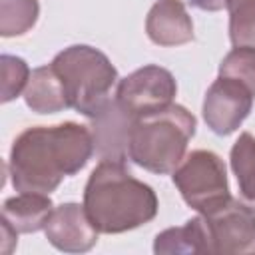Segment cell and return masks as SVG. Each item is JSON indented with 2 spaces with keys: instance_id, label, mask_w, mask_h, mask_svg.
<instances>
[{
  "instance_id": "obj_1",
  "label": "cell",
  "mask_w": 255,
  "mask_h": 255,
  "mask_svg": "<svg viewBox=\"0 0 255 255\" xmlns=\"http://www.w3.org/2000/svg\"><path fill=\"white\" fill-rule=\"evenodd\" d=\"M96 153L92 129L76 122L34 126L10 147L8 173L16 191L52 193L64 177L76 175Z\"/></svg>"
},
{
  "instance_id": "obj_2",
  "label": "cell",
  "mask_w": 255,
  "mask_h": 255,
  "mask_svg": "<svg viewBox=\"0 0 255 255\" xmlns=\"http://www.w3.org/2000/svg\"><path fill=\"white\" fill-rule=\"evenodd\" d=\"M84 207L100 233L118 235L149 223L159 201L153 187L133 177L126 163L100 159L86 181Z\"/></svg>"
},
{
  "instance_id": "obj_3",
  "label": "cell",
  "mask_w": 255,
  "mask_h": 255,
  "mask_svg": "<svg viewBox=\"0 0 255 255\" xmlns=\"http://www.w3.org/2000/svg\"><path fill=\"white\" fill-rule=\"evenodd\" d=\"M195 128V116L179 104L135 118L129 131L128 157L145 171L157 175L173 173L185 157Z\"/></svg>"
},
{
  "instance_id": "obj_4",
  "label": "cell",
  "mask_w": 255,
  "mask_h": 255,
  "mask_svg": "<svg viewBox=\"0 0 255 255\" xmlns=\"http://www.w3.org/2000/svg\"><path fill=\"white\" fill-rule=\"evenodd\" d=\"M58 72L68 106L86 118H96L112 100V88L118 82V70L110 58L88 44L64 48L50 62Z\"/></svg>"
},
{
  "instance_id": "obj_5",
  "label": "cell",
  "mask_w": 255,
  "mask_h": 255,
  "mask_svg": "<svg viewBox=\"0 0 255 255\" xmlns=\"http://www.w3.org/2000/svg\"><path fill=\"white\" fill-rule=\"evenodd\" d=\"M171 181L181 199L201 215L231 199L225 161L211 149L187 153L171 173Z\"/></svg>"
},
{
  "instance_id": "obj_6",
  "label": "cell",
  "mask_w": 255,
  "mask_h": 255,
  "mask_svg": "<svg viewBox=\"0 0 255 255\" xmlns=\"http://www.w3.org/2000/svg\"><path fill=\"white\" fill-rule=\"evenodd\" d=\"M175 94L173 74L157 64H145L118 82L116 102L133 118H141L171 106Z\"/></svg>"
},
{
  "instance_id": "obj_7",
  "label": "cell",
  "mask_w": 255,
  "mask_h": 255,
  "mask_svg": "<svg viewBox=\"0 0 255 255\" xmlns=\"http://www.w3.org/2000/svg\"><path fill=\"white\" fill-rule=\"evenodd\" d=\"M201 217L209 253H255V211L241 199L231 197Z\"/></svg>"
},
{
  "instance_id": "obj_8",
  "label": "cell",
  "mask_w": 255,
  "mask_h": 255,
  "mask_svg": "<svg viewBox=\"0 0 255 255\" xmlns=\"http://www.w3.org/2000/svg\"><path fill=\"white\" fill-rule=\"evenodd\" d=\"M253 98L255 94L237 80L217 76V80L207 88L201 106L207 128L215 135L233 133L251 114Z\"/></svg>"
},
{
  "instance_id": "obj_9",
  "label": "cell",
  "mask_w": 255,
  "mask_h": 255,
  "mask_svg": "<svg viewBox=\"0 0 255 255\" xmlns=\"http://www.w3.org/2000/svg\"><path fill=\"white\" fill-rule=\"evenodd\" d=\"M46 239L64 253H86L98 243V229L86 213L84 203L66 201L54 207L46 227Z\"/></svg>"
},
{
  "instance_id": "obj_10",
  "label": "cell",
  "mask_w": 255,
  "mask_h": 255,
  "mask_svg": "<svg viewBox=\"0 0 255 255\" xmlns=\"http://www.w3.org/2000/svg\"><path fill=\"white\" fill-rule=\"evenodd\" d=\"M133 116L128 114L116 100H112L96 118H92L94 147L100 159L128 161L129 131L133 126Z\"/></svg>"
},
{
  "instance_id": "obj_11",
  "label": "cell",
  "mask_w": 255,
  "mask_h": 255,
  "mask_svg": "<svg viewBox=\"0 0 255 255\" xmlns=\"http://www.w3.org/2000/svg\"><path fill=\"white\" fill-rule=\"evenodd\" d=\"M145 34L155 46H181L193 40V20L181 0H155L145 16Z\"/></svg>"
},
{
  "instance_id": "obj_12",
  "label": "cell",
  "mask_w": 255,
  "mask_h": 255,
  "mask_svg": "<svg viewBox=\"0 0 255 255\" xmlns=\"http://www.w3.org/2000/svg\"><path fill=\"white\" fill-rule=\"evenodd\" d=\"M52 211L54 203L48 193L20 191L2 203V217L18 233H36L44 229Z\"/></svg>"
},
{
  "instance_id": "obj_13",
  "label": "cell",
  "mask_w": 255,
  "mask_h": 255,
  "mask_svg": "<svg viewBox=\"0 0 255 255\" xmlns=\"http://www.w3.org/2000/svg\"><path fill=\"white\" fill-rule=\"evenodd\" d=\"M26 106L36 114H58L68 110V100L64 92V84L54 70L52 64L34 68L24 90Z\"/></svg>"
},
{
  "instance_id": "obj_14",
  "label": "cell",
  "mask_w": 255,
  "mask_h": 255,
  "mask_svg": "<svg viewBox=\"0 0 255 255\" xmlns=\"http://www.w3.org/2000/svg\"><path fill=\"white\" fill-rule=\"evenodd\" d=\"M153 253L157 255H179V253H209L207 231L203 217L197 215L179 227L163 229L155 235Z\"/></svg>"
},
{
  "instance_id": "obj_15",
  "label": "cell",
  "mask_w": 255,
  "mask_h": 255,
  "mask_svg": "<svg viewBox=\"0 0 255 255\" xmlns=\"http://www.w3.org/2000/svg\"><path fill=\"white\" fill-rule=\"evenodd\" d=\"M229 163L237 179L239 199L255 211V137L249 131L239 133L231 151Z\"/></svg>"
},
{
  "instance_id": "obj_16",
  "label": "cell",
  "mask_w": 255,
  "mask_h": 255,
  "mask_svg": "<svg viewBox=\"0 0 255 255\" xmlns=\"http://www.w3.org/2000/svg\"><path fill=\"white\" fill-rule=\"evenodd\" d=\"M40 16L38 0H0V36H24Z\"/></svg>"
},
{
  "instance_id": "obj_17",
  "label": "cell",
  "mask_w": 255,
  "mask_h": 255,
  "mask_svg": "<svg viewBox=\"0 0 255 255\" xmlns=\"http://www.w3.org/2000/svg\"><path fill=\"white\" fill-rule=\"evenodd\" d=\"M229 40L235 46L255 48V0H227Z\"/></svg>"
},
{
  "instance_id": "obj_18",
  "label": "cell",
  "mask_w": 255,
  "mask_h": 255,
  "mask_svg": "<svg viewBox=\"0 0 255 255\" xmlns=\"http://www.w3.org/2000/svg\"><path fill=\"white\" fill-rule=\"evenodd\" d=\"M219 76L237 80L255 94V48L235 46L219 64Z\"/></svg>"
},
{
  "instance_id": "obj_19",
  "label": "cell",
  "mask_w": 255,
  "mask_h": 255,
  "mask_svg": "<svg viewBox=\"0 0 255 255\" xmlns=\"http://www.w3.org/2000/svg\"><path fill=\"white\" fill-rule=\"evenodd\" d=\"M0 68H2V96L0 102L8 104L16 100L20 94H24L28 80H30V66L26 64L24 58L12 56V54H2L0 56Z\"/></svg>"
},
{
  "instance_id": "obj_20",
  "label": "cell",
  "mask_w": 255,
  "mask_h": 255,
  "mask_svg": "<svg viewBox=\"0 0 255 255\" xmlns=\"http://www.w3.org/2000/svg\"><path fill=\"white\" fill-rule=\"evenodd\" d=\"M0 233H2V245H0V249H2V253H12V249L16 247V243H18V231L2 217L0 219Z\"/></svg>"
},
{
  "instance_id": "obj_21",
  "label": "cell",
  "mask_w": 255,
  "mask_h": 255,
  "mask_svg": "<svg viewBox=\"0 0 255 255\" xmlns=\"http://www.w3.org/2000/svg\"><path fill=\"white\" fill-rule=\"evenodd\" d=\"M189 2H191V6H195L203 12H219L227 4V0H189Z\"/></svg>"
}]
</instances>
